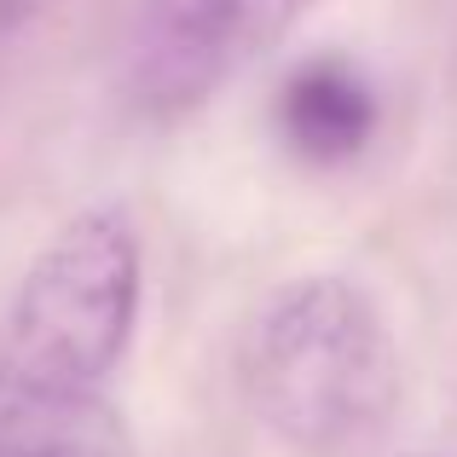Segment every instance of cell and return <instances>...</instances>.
Masks as SVG:
<instances>
[{
    "mask_svg": "<svg viewBox=\"0 0 457 457\" xmlns=\"http://www.w3.org/2000/svg\"><path fill=\"white\" fill-rule=\"evenodd\" d=\"M237 377L249 411L302 457H377L405 394L377 295L342 272L278 284L237 342Z\"/></svg>",
    "mask_w": 457,
    "mask_h": 457,
    "instance_id": "1",
    "label": "cell"
},
{
    "mask_svg": "<svg viewBox=\"0 0 457 457\" xmlns=\"http://www.w3.org/2000/svg\"><path fill=\"white\" fill-rule=\"evenodd\" d=\"M139 319V237L116 203L64 220L12 290L0 347L29 377L58 388H104L134 342Z\"/></svg>",
    "mask_w": 457,
    "mask_h": 457,
    "instance_id": "2",
    "label": "cell"
},
{
    "mask_svg": "<svg viewBox=\"0 0 457 457\" xmlns=\"http://www.w3.org/2000/svg\"><path fill=\"white\" fill-rule=\"evenodd\" d=\"M312 0H151L128 41L122 93L139 116H186L284 41Z\"/></svg>",
    "mask_w": 457,
    "mask_h": 457,
    "instance_id": "3",
    "label": "cell"
},
{
    "mask_svg": "<svg viewBox=\"0 0 457 457\" xmlns=\"http://www.w3.org/2000/svg\"><path fill=\"white\" fill-rule=\"evenodd\" d=\"M0 457H134L104 388L41 382L0 347Z\"/></svg>",
    "mask_w": 457,
    "mask_h": 457,
    "instance_id": "4",
    "label": "cell"
},
{
    "mask_svg": "<svg viewBox=\"0 0 457 457\" xmlns=\"http://www.w3.org/2000/svg\"><path fill=\"white\" fill-rule=\"evenodd\" d=\"M46 0H0V46H12L23 29H29V18H41Z\"/></svg>",
    "mask_w": 457,
    "mask_h": 457,
    "instance_id": "5",
    "label": "cell"
},
{
    "mask_svg": "<svg viewBox=\"0 0 457 457\" xmlns=\"http://www.w3.org/2000/svg\"><path fill=\"white\" fill-rule=\"evenodd\" d=\"M405 457H423V452H405Z\"/></svg>",
    "mask_w": 457,
    "mask_h": 457,
    "instance_id": "6",
    "label": "cell"
}]
</instances>
